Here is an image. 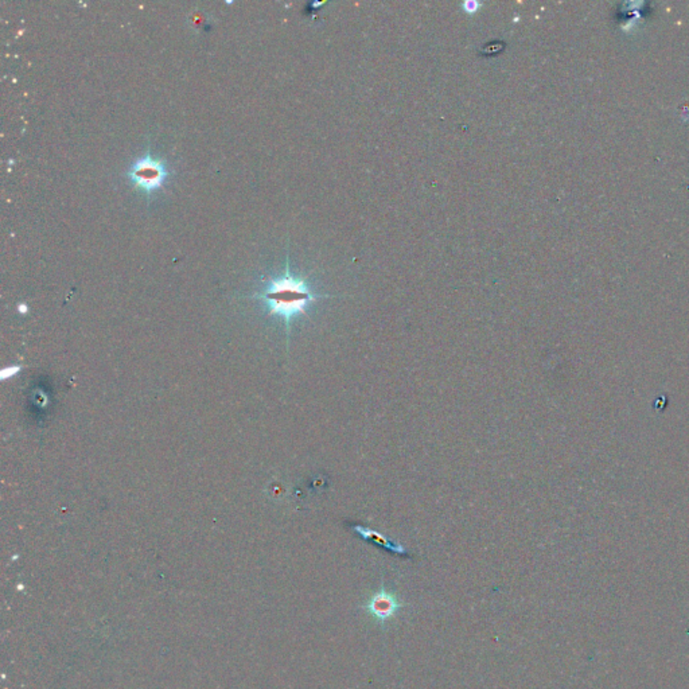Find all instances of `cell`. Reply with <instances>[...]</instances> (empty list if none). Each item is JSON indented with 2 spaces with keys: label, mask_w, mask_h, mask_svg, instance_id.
Returning <instances> with one entry per match:
<instances>
[{
  "label": "cell",
  "mask_w": 689,
  "mask_h": 689,
  "mask_svg": "<svg viewBox=\"0 0 689 689\" xmlns=\"http://www.w3.org/2000/svg\"><path fill=\"white\" fill-rule=\"evenodd\" d=\"M18 370H20V366H15V368H11V369H4L1 372V379H7L10 374L13 376V374L18 373Z\"/></svg>",
  "instance_id": "6"
},
{
  "label": "cell",
  "mask_w": 689,
  "mask_h": 689,
  "mask_svg": "<svg viewBox=\"0 0 689 689\" xmlns=\"http://www.w3.org/2000/svg\"><path fill=\"white\" fill-rule=\"evenodd\" d=\"M249 298L262 301L268 310V315L280 317L285 321L288 344L292 318H295L296 315H307V307L315 301L335 296L327 294H317L310 288L305 279L294 276L289 269L287 255L285 273L276 278H271L262 291L253 294Z\"/></svg>",
  "instance_id": "1"
},
{
  "label": "cell",
  "mask_w": 689,
  "mask_h": 689,
  "mask_svg": "<svg viewBox=\"0 0 689 689\" xmlns=\"http://www.w3.org/2000/svg\"><path fill=\"white\" fill-rule=\"evenodd\" d=\"M480 6H482V3H479L477 0H466L462 3V8L467 14H476L477 11H479Z\"/></svg>",
  "instance_id": "5"
},
{
  "label": "cell",
  "mask_w": 689,
  "mask_h": 689,
  "mask_svg": "<svg viewBox=\"0 0 689 689\" xmlns=\"http://www.w3.org/2000/svg\"><path fill=\"white\" fill-rule=\"evenodd\" d=\"M169 174L165 160L155 158L150 150L135 159L128 169L130 181L147 195L159 190L169 178Z\"/></svg>",
  "instance_id": "2"
},
{
  "label": "cell",
  "mask_w": 689,
  "mask_h": 689,
  "mask_svg": "<svg viewBox=\"0 0 689 689\" xmlns=\"http://www.w3.org/2000/svg\"><path fill=\"white\" fill-rule=\"evenodd\" d=\"M366 613L369 614L376 622L385 623L396 614L402 612L404 609V603L402 599L392 591H386V589L381 586V589L372 595L364 606H363Z\"/></svg>",
  "instance_id": "3"
},
{
  "label": "cell",
  "mask_w": 689,
  "mask_h": 689,
  "mask_svg": "<svg viewBox=\"0 0 689 689\" xmlns=\"http://www.w3.org/2000/svg\"><path fill=\"white\" fill-rule=\"evenodd\" d=\"M353 531L358 536L363 537L366 541H370L373 544H377L379 547H383L384 550H386V551H389V552H392L395 555H408V551L402 547V544L391 541L388 537L383 536L381 533H379V532H376L373 529L365 528V527H361V525H354L353 527Z\"/></svg>",
  "instance_id": "4"
}]
</instances>
